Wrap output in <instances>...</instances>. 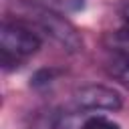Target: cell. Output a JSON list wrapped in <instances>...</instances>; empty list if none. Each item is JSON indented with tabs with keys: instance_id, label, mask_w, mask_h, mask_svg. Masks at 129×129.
<instances>
[{
	"instance_id": "6da1fadb",
	"label": "cell",
	"mask_w": 129,
	"mask_h": 129,
	"mask_svg": "<svg viewBox=\"0 0 129 129\" xmlns=\"http://www.w3.org/2000/svg\"><path fill=\"white\" fill-rule=\"evenodd\" d=\"M42 44L38 32L24 22L4 20L0 28V64L4 71L18 69L28 56L36 54Z\"/></svg>"
},
{
	"instance_id": "7a4b0ae2",
	"label": "cell",
	"mask_w": 129,
	"mask_h": 129,
	"mask_svg": "<svg viewBox=\"0 0 129 129\" xmlns=\"http://www.w3.org/2000/svg\"><path fill=\"white\" fill-rule=\"evenodd\" d=\"M30 16V26L34 30H40L44 36H48L52 42H56L62 50L67 52H79L83 48V38L79 30L58 12L42 6V8H32L28 12Z\"/></svg>"
},
{
	"instance_id": "3957f363",
	"label": "cell",
	"mask_w": 129,
	"mask_h": 129,
	"mask_svg": "<svg viewBox=\"0 0 129 129\" xmlns=\"http://www.w3.org/2000/svg\"><path fill=\"white\" fill-rule=\"evenodd\" d=\"M75 105L83 111H119L121 95L105 85H85L75 93Z\"/></svg>"
},
{
	"instance_id": "277c9868",
	"label": "cell",
	"mask_w": 129,
	"mask_h": 129,
	"mask_svg": "<svg viewBox=\"0 0 129 129\" xmlns=\"http://www.w3.org/2000/svg\"><path fill=\"white\" fill-rule=\"evenodd\" d=\"M105 67H107V73L113 79H117L119 83H123L125 87H129V54L127 52L113 50L107 56Z\"/></svg>"
},
{
	"instance_id": "5b68a950",
	"label": "cell",
	"mask_w": 129,
	"mask_h": 129,
	"mask_svg": "<svg viewBox=\"0 0 129 129\" xmlns=\"http://www.w3.org/2000/svg\"><path fill=\"white\" fill-rule=\"evenodd\" d=\"M42 6L58 12V14H71V12H79L85 8L87 0H40Z\"/></svg>"
},
{
	"instance_id": "8992f818",
	"label": "cell",
	"mask_w": 129,
	"mask_h": 129,
	"mask_svg": "<svg viewBox=\"0 0 129 129\" xmlns=\"http://www.w3.org/2000/svg\"><path fill=\"white\" fill-rule=\"evenodd\" d=\"M81 129H121V127L115 121H111V119H107L103 115H91V117H87L83 121Z\"/></svg>"
},
{
	"instance_id": "52a82bcc",
	"label": "cell",
	"mask_w": 129,
	"mask_h": 129,
	"mask_svg": "<svg viewBox=\"0 0 129 129\" xmlns=\"http://www.w3.org/2000/svg\"><path fill=\"white\" fill-rule=\"evenodd\" d=\"M111 44H113V50H121L129 54V24L121 26L111 34Z\"/></svg>"
},
{
	"instance_id": "ba28073f",
	"label": "cell",
	"mask_w": 129,
	"mask_h": 129,
	"mask_svg": "<svg viewBox=\"0 0 129 129\" xmlns=\"http://www.w3.org/2000/svg\"><path fill=\"white\" fill-rule=\"evenodd\" d=\"M52 77H54V73H52V71L42 69V71H38L30 81H32V85H34V87H44V85H48V83L52 81Z\"/></svg>"
},
{
	"instance_id": "9c48e42d",
	"label": "cell",
	"mask_w": 129,
	"mask_h": 129,
	"mask_svg": "<svg viewBox=\"0 0 129 129\" xmlns=\"http://www.w3.org/2000/svg\"><path fill=\"white\" fill-rule=\"evenodd\" d=\"M121 14L125 16V20L129 22V0H125L123 4H121Z\"/></svg>"
}]
</instances>
